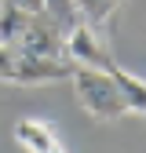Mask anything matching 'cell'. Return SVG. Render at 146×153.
Listing matches in <instances>:
<instances>
[{"label":"cell","instance_id":"cell-4","mask_svg":"<svg viewBox=\"0 0 146 153\" xmlns=\"http://www.w3.org/2000/svg\"><path fill=\"white\" fill-rule=\"evenodd\" d=\"M121 7H124V0H73L77 18H80L84 26H91V29L110 26V18H113Z\"/></svg>","mask_w":146,"mask_h":153},{"label":"cell","instance_id":"cell-3","mask_svg":"<svg viewBox=\"0 0 146 153\" xmlns=\"http://www.w3.org/2000/svg\"><path fill=\"white\" fill-rule=\"evenodd\" d=\"M106 73H110V76H113V80L121 84V91H124L128 106H132V113H142V117H146V80H139V76H135L132 69L117 66L113 59L106 62Z\"/></svg>","mask_w":146,"mask_h":153},{"label":"cell","instance_id":"cell-7","mask_svg":"<svg viewBox=\"0 0 146 153\" xmlns=\"http://www.w3.org/2000/svg\"><path fill=\"white\" fill-rule=\"evenodd\" d=\"M4 4L22 15H44V0H4Z\"/></svg>","mask_w":146,"mask_h":153},{"label":"cell","instance_id":"cell-6","mask_svg":"<svg viewBox=\"0 0 146 153\" xmlns=\"http://www.w3.org/2000/svg\"><path fill=\"white\" fill-rule=\"evenodd\" d=\"M15 80H18V55L0 44V84H15Z\"/></svg>","mask_w":146,"mask_h":153},{"label":"cell","instance_id":"cell-8","mask_svg":"<svg viewBox=\"0 0 146 153\" xmlns=\"http://www.w3.org/2000/svg\"><path fill=\"white\" fill-rule=\"evenodd\" d=\"M51 153H66V146H55V149H51Z\"/></svg>","mask_w":146,"mask_h":153},{"label":"cell","instance_id":"cell-2","mask_svg":"<svg viewBox=\"0 0 146 153\" xmlns=\"http://www.w3.org/2000/svg\"><path fill=\"white\" fill-rule=\"evenodd\" d=\"M11 135H15V142L22 146L26 153H51L55 146H62L59 135H55V128H51L48 120H40V117H22V120H15Z\"/></svg>","mask_w":146,"mask_h":153},{"label":"cell","instance_id":"cell-5","mask_svg":"<svg viewBox=\"0 0 146 153\" xmlns=\"http://www.w3.org/2000/svg\"><path fill=\"white\" fill-rule=\"evenodd\" d=\"M44 15L51 18V22H59V26H66V22H73V18H77L73 0H44Z\"/></svg>","mask_w":146,"mask_h":153},{"label":"cell","instance_id":"cell-1","mask_svg":"<svg viewBox=\"0 0 146 153\" xmlns=\"http://www.w3.org/2000/svg\"><path fill=\"white\" fill-rule=\"evenodd\" d=\"M69 84H73V95H77L80 109L88 113L91 120H117V117H124V113H132L121 84L106 69L73 66L69 69Z\"/></svg>","mask_w":146,"mask_h":153}]
</instances>
